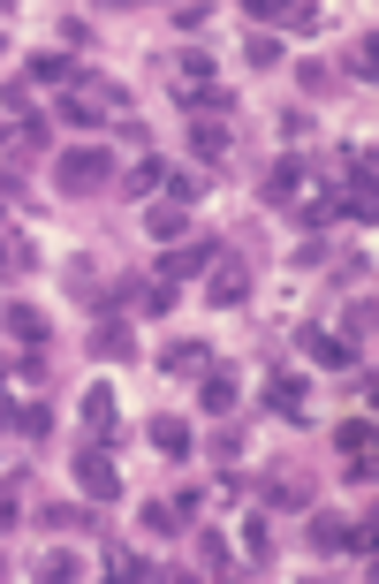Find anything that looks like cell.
Listing matches in <instances>:
<instances>
[{"instance_id": "cell-1", "label": "cell", "mask_w": 379, "mask_h": 584, "mask_svg": "<svg viewBox=\"0 0 379 584\" xmlns=\"http://www.w3.org/2000/svg\"><path fill=\"white\" fill-rule=\"evenodd\" d=\"M107 182H114V152L107 145H76V152L53 159V190L61 198H99Z\"/></svg>"}, {"instance_id": "cell-2", "label": "cell", "mask_w": 379, "mask_h": 584, "mask_svg": "<svg viewBox=\"0 0 379 584\" xmlns=\"http://www.w3.org/2000/svg\"><path fill=\"white\" fill-rule=\"evenodd\" d=\"M76 486H84V501H122V463H114V448L84 440V448H76Z\"/></svg>"}, {"instance_id": "cell-3", "label": "cell", "mask_w": 379, "mask_h": 584, "mask_svg": "<svg viewBox=\"0 0 379 584\" xmlns=\"http://www.w3.org/2000/svg\"><path fill=\"white\" fill-rule=\"evenodd\" d=\"M220 251H228L220 236H197V243H168V259H160V274H152V282L183 289L190 274H212V259H220Z\"/></svg>"}, {"instance_id": "cell-4", "label": "cell", "mask_w": 379, "mask_h": 584, "mask_svg": "<svg viewBox=\"0 0 379 584\" xmlns=\"http://www.w3.org/2000/svg\"><path fill=\"white\" fill-rule=\"evenodd\" d=\"M76 410H84V433L99 440V448H114V433H122V403H114V388H107V380H91Z\"/></svg>"}, {"instance_id": "cell-5", "label": "cell", "mask_w": 379, "mask_h": 584, "mask_svg": "<svg viewBox=\"0 0 379 584\" xmlns=\"http://www.w3.org/2000/svg\"><path fill=\"white\" fill-rule=\"evenodd\" d=\"M205 303H220V311H243V303H250V266H243L235 251L212 259V289H205Z\"/></svg>"}, {"instance_id": "cell-6", "label": "cell", "mask_w": 379, "mask_h": 584, "mask_svg": "<svg viewBox=\"0 0 379 584\" xmlns=\"http://www.w3.org/2000/svg\"><path fill=\"white\" fill-rule=\"evenodd\" d=\"M160 372H168V380H205V372H212V342H205V334H175V342L160 349Z\"/></svg>"}, {"instance_id": "cell-7", "label": "cell", "mask_w": 379, "mask_h": 584, "mask_svg": "<svg viewBox=\"0 0 379 584\" xmlns=\"http://www.w3.org/2000/svg\"><path fill=\"white\" fill-rule=\"evenodd\" d=\"M304 190H311V167H304L296 152H281V159L266 167V182H258V198H266V205H296Z\"/></svg>"}, {"instance_id": "cell-8", "label": "cell", "mask_w": 379, "mask_h": 584, "mask_svg": "<svg viewBox=\"0 0 379 584\" xmlns=\"http://www.w3.org/2000/svg\"><path fill=\"white\" fill-rule=\"evenodd\" d=\"M296 349H304L311 365H327V372H357V349H350L342 334H327V326H296Z\"/></svg>"}, {"instance_id": "cell-9", "label": "cell", "mask_w": 379, "mask_h": 584, "mask_svg": "<svg viewBox=\"0 0 379 584\" xmlns=\"http://www.w3.org/2000/svg\"><path fill=\"white\" fill-rule=\"evenodd\" d=\"M311 501H319V478H296V470H273L266 478V509H296L304 516Z\"/></svg>"}, {"instance_id": "cell-10", "label": "cell", "mask_w": 379, "mask_h": 584, "mask_svg": "<svg viewBox=\"0 0 379 584\" xmlns=\"http://www.w3.org/2000/svg\"><path fill=\"white\" fill-rule=\"evenodd\" d=\"M266 410L289 418V426H304V380L296 372H266Z\"/></svg>"}, {"instance_id": "cell-11", "label": "cell", "mask_w": 379, "mask_h": 584, "mask_svg": "<svg viewBox=\"0 0 379 584\" xmlns=\"http://www.w3.org/2000/svg\"><path fill=\"white\" fill-rule=\"evenodd\" d=\"M30 266H38V251H30V236H23V228H15V221L0 213V274H8V282H23Z\"/></svg>"}, {"instance_id": "cell-12", "label": "cell", "mask_w": 379, "mask_h": 584, "mask_svg": "<svg viewBox=\"0 0 379 584\" xmlns=\"http://www.w3.org/2000/svg\"><path fill=\"white\" fill-rule=\"evenodd\" d=\"M183 115L190 122H220V115H235V92H228V84H190Z\"/></svg>"}, {"instance_id": "cell-13", "label": "cell", "mask_w": 379, "mask_h": 584, "mask_svg": "<svg viewBox=\"0 0 379 584\" xmlns=\"http://www.w3.org/2000/svg\"><path fill=\"white\" fill-rule=\"evenodd\" d=\"M0 326H8L15 342L46 349V311H38V303H23V296H15V303H0Z\"/></svg>"}, {"instance_id": "cell-14", "label": "cell", "mask_w": 379, "mask_h": 584, "mask_svg": "<svg viewBox=\"0 0 379 584\" xmlns=\"http://www.w3.org/2000/svg\"><path fill=\"white\" fill-rule=\"evenodd\" d=\"M197 403H205V410H212V418H228V410H235V403H243V380H235V372H220V365H212V372H205V380H197Z\"/></svg>"}, {"instance_id": "cell-15", "label": "cell", "mask_w": 379, "mask_h": 584, "mask_svg": "<svg viewBox=\"0 0 379 584\" xmlns=\"http://www.w3.org/2000/svg\"><path fill=\"white\" fill-rule=\"evenodd\" d=\"M145 236H160V243H183V236H190V205H175V198L145 205Z\"/></svg>"}, {"instance_id": "cell-16", "label": "cell", "mask_w": 379, "mask_h": 584, "mask_svg": "<svg viewBox=\"0 0 379 584\" xmlns=\"http://www.w3.org/2000/svg\"><path fill=\"white\" fill-rule=\"evenodd\" d=\"M91 357H122V365H130V357H137L130 319H99V326H91Z\"/></svg>"}, {"instance_id": "cell-17", "label": "cell", "mask_w": 379, "mask_h": 584, "mask_svg": "<svg viewBox=\"0 0 379 584\" xmlns=\"http://www.w3.org/2000/svg\"><path fill=\"white\" fill-rule=\"evenodd\" d=\"M76 69H84L76 53H30V84H61V92H69V84H76Z\"/></svg>"}, {"instance_id": "cell-18", "label": "cell", "mask_w": 379, "mask_h": 584, "mask_svg": "<svg viewBox=\"0 0 379 584\" xmlns=\"http://www.w3.org/2000/svg\"><path fill=\"white\" fill-rule=\"evenodd\" d=\"M342 342L365 357V342H372V296H350V303H342Z\"/></svg>"}, {"instance_id": "cell-19", "label": "cell", "mask_w": 379, "mask_h": 584, "mask_svg": "<svg viewBox=\"0 0 379 584\" xmlns=\"http://www.w3.org/2000/svg\"><path fill=\"white\" fill-rule=\"evenodd\" d=\"M342 539H350V524H342L334 509H311V539H304V547H311V555H342Z\"/></svg>"}, {"instance_id": "cell-20", "label": "cell", "mask_w": 379, "mask_h": 584, "mask_svg": "<svg viewBox=\"0 0 379 584\" xmlns=\"http://www.w3.org/2000/svg\"><path fill=\"white\" fill-rule=\"evenodd\" d=\"M197 570H205V577H228V570H235L228 532H197Z\"/></svg>"}, {"instance_id": "cell-21", "label": "cell", "mask_w": 379, "mask_h": 584, "mask_svg": "<svg viewBox=\"0 0 379 584\" xmlns=\"http://www.w3.org/2000/svg\"><path fill=\"white\" fill-rule=\"evenodd\" d=\"M69 289H76L84 311H99V303H107V282H99V266H91V259H69Z\"/></svg>"}, {"instance_id": "cell-22", "label": "cell", "mask_w": 379, "mask_h": 584, "mask_svg": "<svg viewBox=\"0 0 379 584\" xmlns=\"http://www.w3.org/2000/svg\"><path fill=\"white\" fill-rule=\"evenodd\" d=\"M235 539H243V562H250V570H266V562H273V532H266V516H243V532H235Z\"/></svg>"}, {"instance_id": "cell-23", "label": "cell", "mask_w": 379, "mask_h": 584, "mask_svg": "<svg viewBox=\"0 0 379 584\" xmlns=\"http://www.w3.org/2000/svg\"><path fill=\"white\" fill-rule=\"evenodd\" d=\"M228 145H235L228 122H190V152H197V159H228Z\"/></svg>"}, {"instance_id": "cell-24", "label": "cell", "mask_w": 379, "mask_h": 584, "mask_svg": "<svg viewBox=\"0 0 379 584\" xmlns=\"http://www.w3.org/2000/svg\"><path fill=\"white\" fill-rule=\"evenodd\" d=\"M160 182H168V159H152V152H145V159L122 175V198H145V190H160Z\"/></svg>"}, {"instance_id": "cell-25", "label": "cell", "mask_w": 379, "mask_h": 584, "mask_svg": "<svg viewBox=\"0 0 379 584\" xmlns=\"http://www.w3.org/2000/svg\"><path fill=\"white\" fill-rule=\"evenodd\" d=\"M23 493H30V470H0V532L23 516Z\"/></svg>"}, {"instance_id": "cell-26", "label": "cell", "mask_w": 379, "mask_h": 584, "mask_svg": "<svg viewBox=\"0 0 379 584\" xmlns=\"http://www.w3.org/2000/svg\"><path fill=\"white\" fill-rule=\"evenodd\" d=\"M243 69H258V76H266V69H281V38L250 31V38H243Z\"/></svg>"}, {"instance_id": "cell-27", "label": "cell", "mask_w": 379, "mask_h": 584, "mask_svg": "<svg viewBox=\"0 0 379 584\" xmlns=\"http://www.w3.org/2000/svg\"><path fill=\"white\" fill-rule=\"evenodd\" d=\"M152 448L160 455H190V426L183 418H152Z\"/></svg>"}, {"instance_id": "cell-28", "label": "cell", "mask_w": 379, "mask_h": 584, "mask_svg": "<svg viewBox=\"0 0 379 584\" xmlns=\"http://www.w3.org/2000/svg\"><path fill=\"white\" fill-rule=\"evenodd\" d=\"M342 547H350V555H365V562H372V547H379V516H372V501H365V516H357V524H350V539H342Z\"/></svg>"}, {"instance_id": "cell-29", "label": "cell", "mask_w": 379, "mask_h": 584, "mask_svg": "<svg viewBox=\"0 0 379 584\" xmlns=\"http://www.w3.org/2000/svg\"><path fill=\"white\" fill-rule=\"evenodd\" d=\"M38 577H46V584H76V577H84V562H76L69 547H53V555L38 562Z\"/></svg>"}, {"instance_id": "cell-30", "label": "cell", "mask_w": 379, "mask_h": 584, "mask_svg": "<svg viewBox=\"0 0 379 584\" xmlns=\"http://www.w3.org/2000/svg\"><path fill=\"white\" fill-rule=\"evenodd\" d=\"M334 448H342V455H365V448H372V418H342V426H334Z\"/></svg>"}, {"instance_id": "cell-31", "label": "cell", "mask_w": 379, "mask_h": 584, "mask_svg": "<svg viewBox=\"0 0 379 584\" xmlns=\"http://www.w3.org/2000/svg\"><path fill=\"white\" fill-rule=\"evenodd\" d=\"M342 76H365V84L379 76V31H365V46H357V53L342 61Z\"/></svg>"}, {"instance_id": "cell-32", "label": "cell", "mask_w": 379, "mask_h": 584, "mask_svg": "<svg viewBox=\"0 0 379 584\" xmlns=\"http://www.w3.org/2000/svg\"><path fill=\"white\" fill-rule=\"evenodd\" d=\"M168 198H175V205H197V198H205V175H190V167H168Z\"/></svg>"}, {"instance_id": "cell-33", "label": "cell", "mask_w": 379, "mask_h": 584, "mask_svg": "<svg viewBox=\"0 0 379 584\" xmlns=\"http://www.w3.org/2000/svg\"><path fill=\"white\" fill-rule=\"evenodd\" d=\"M15 433H23V440H53V410H46V403H30V410L15 418Z\"/></svg>"}, {"instance_id": "cell-34", "label": "cell", "mask_w": 379, "mask_h": 584, "mask_svg": "<svg viewBox=\"0 0 379 584\" xmlns=\"http://www.w3.org/2000/svg\"><path fill=\"white\" fill-rule=\"evenodd\" d=\"M289 266H296V274H311V266H327V236H304V243L289 251Z\"/></svg>"}, {"instance_id": "cell-35", "label": "cell", "mask_w": 379, "mask_h": 584, "mask_svg": "<svg viewBox=\"0 0 379 584\" xmlns=\"http://www.w3.org/2000/svg\"><path fill=\"white\" fill-rule=\"evenodd\" d=\"M243 448H250V433H243V426H220V433H212V455H220V463H235Z\"/></svg>"}, {"instance_id": "cell-36", "label": "cell", "mask_w": 379, "mask_h": 584, "mask_svg": "<svg viewBox=\"0 0 379 584\" xmlns=\"http://www.w3.org/2000/svg\"><path fill=\"white\" fill-rule=\"evenodd\" d=\"M183 76L190 84H212V53L205 46H183Z\"/></svg>"}, {"instance_id": "cell-37", "label": "cell", "mask_w": 379, "mask_h": 584, "mask_svg": "<svg viewBox=\"0 0 379 584\" xmlns=\"http://www.w3.org/2000/svg\"><path fill=\"white\" fill-rule=\"evenodd\" d=\"M53 532H91V509H46Z\"/></svg>"}, {"instance_id": "cell-38", "label": "cell", "mask_w": 379, "mask_h": 584, "mask_svg": "<svg viewBox=\"0 0 379 584\" xmlns=\"http://www.w3.org/2000/svg\"><path fill=\"white\" fill-rule=\"evenodd\" d=\"M145 532H160V539H168V532H183V516H175L168 501H152V509H145Z\"/></svg>"}, {"instance_id": "cell-39", "label": "cell", "mask_w": 379, "mask_h": 584, "mask_svg": "<svg viewBox=\"0 0 379 584\" xmlns=\"http://www.w3.org/2000/svg\"><path fill=\"white\" fill-rule=\"evenodd\" d=\"M281 138H289V145H304V138H311V115H304V107H296V115H281Z\"/></svg>"}, {"instance_id": "cell-40", "label": "cell", "mask_w": 379, "mask_h": 584, "mask_svg": "<svg viewBox=\"0 0 379 584\" xmlns=\"http://www.w3.org/2000/svg\"><path fill=\"white\" fill-rule=\"evenodd\" d=\"M372 470H379V463H372V448H365V455H350V470H342V478H350V486H372Z\"/></svg>"}, {"instance_id": "cell-41", "label": "cell", "mask_w": 379, "mask_h": 584, "mask_svg": "<svg viewBox=\"0 0 379 584\" xmlns=\"http://www.w3.org/2000/svg\"><path fill=\"white\" fill-rule=\"evenodd\" d=\"M15 418H23V410H15V403L0 395V433H15Z\"/></svg>"}, {"instance_id": "cell-42", "label": "cell", "mask_w": 379, "mask_h": 584, "mask_svg": "<svg viewBox=\"0 0 379 584\" xmlns=\"http://www.w3.org/2000/svg\"><path fill=\"white\" fill-rule=\"evenodd\" d=\"M8 372H15V365H8V357H0V388H8Z\"/></svg>"}, {"instance_id": "cell-43", "label": "cell", "mask_w": 379, "mask_h": 584, "mask_svg": "<svg viewBox=\"0 0 379 584\" xmlns=\"http://www.w3.org/2000/svg\"><path fill=\"white\" fill-rule=\"evenodd\" d=\"M0 138H8V115H0Z\"/></svg>"}, {"instance_id": "cell-44", "label": "cell", "mask_w": 379, "mask_h": 584, "mask_svg": "<svg viewBox=\"0 0 379 584\" xmlns=\"http://www.w3.org/2000/svg\"><path fill=\"white\" fill-rule=\"evenodd\" d=\"M0 53H8V38H0Z\"/></svg>"}]
</instances>
